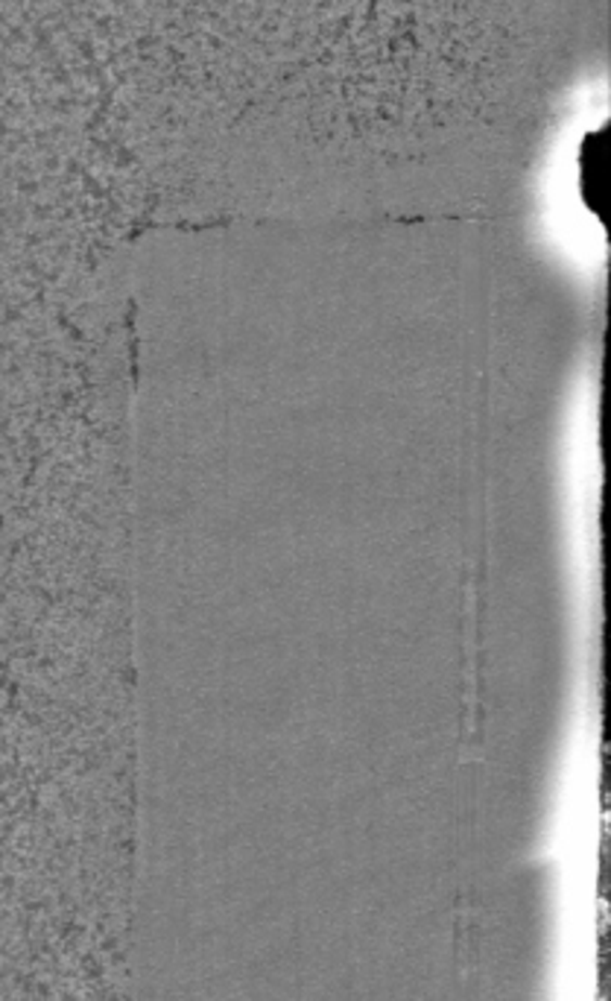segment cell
<instances>
[{"label":"cell","instance_id":"cell-1","mask_svg":"<svg viewBox=\"0 0 611 1001\" xmlns=\"http://www.w3.org/2000/svg\"><path fill=\"white\" fill-rule=\"evenodd\" d=\"M580 182H583L585 197H588L594 205H600L602 191H606V141H602V136H591L588 138V144L583 147Z\"/></svg>","mask_w":611,"mask_h":1001}]
</instances>
